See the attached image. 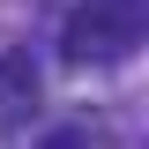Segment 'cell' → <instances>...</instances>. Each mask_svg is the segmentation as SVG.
<instances>
[{"label":"cell","mask_w":149,"mask_h":149,"mask_svg":"<svg viewBox=\"0 0 149 149\" xmlns=\"http://www.w3.org/2000/svg\"><path fill=\"white\" fill-rule=\"evenodd\" d=\"M142 45V0H90V8H74L67 30H60V60L67 67H104V60H127Z\"/></svg>","instance_id":"6da1fadb"},{"label":"cell","mask_w":149,"mask_h":149,"mask_svg":"<svg viewBox=\"0 0 149 149\" xmlns=\"http://www.w3.org/2000/svg\"><path fill=\"white\" fill-rule=\"evenodd\" d=\"M37 112V67L30 52H0V127H22Z\"/></svg>","instance_id":"7a4b0ae2"},{"label":"cell","mask_w":149,"mask_h":149,"mask_svg":"<svg viewBox=\"0 0 149 149\" xmlns=\"http://www.w3.org/2000/svg\"><path fill=\"white\" fill-rule=\"evenodd\" d=\"M45 149H97V142H90V127H60V134H45Z\"/></svg>","instance_id":"3957f363"}]
</instances>
